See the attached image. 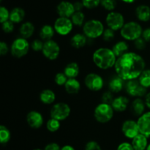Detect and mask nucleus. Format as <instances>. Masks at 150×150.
<instances>
[{
  "label": "nucleus",
  "instance_id": "obj_24",
  "mask_svg": "<svg viewBox=\"0 0 150 150\" xmlns=\"http://www.w3.org/2000/svg\"><path fill=\"white\" fill-rule=\"evenodd\" d=\"M64 89L70 95H76L81 89V83L76 79H68L64 85Z\"/></svg>",
  "mask_w": 150,
  "mask_h": 150
},
{
  "label": "nucleus",
  "instance_id": "obj_53",
  "mask_svg": "<svg viewBox=\"0 0 150 150\" xmlns=\"http://www.w3.org/2000/svg\"><path fill=\"white\" fill-rule=\"evenodd\" d=\"M33 150H42V149H33Z\"/></svg>",
  "mask_w": 150,
  "mask_h": 150
},
{
  "label": "nucleus",
  "instance_id": "obj_4",
  "mask_svg": "<svg viewBox=\"0 0 150 150\" xmlns=\"http://www.w3.org/2000/svg\"><path fill=\"white\" fill-rule=\"evenodd\" d=\"M105 28L100 21L91 19L85 22L83 26V34L89 39H97L102 36Z\"/></svg>",
  "mask_w": 150,
  "mask_h": 150
},
{
  "label": "nucleus",
  "instance_id": "obj_1",
  "mask_svg": "<svg viewBox=\"0 0 150 150\" xmlns=\"http://www.w3.org/2000/svg\"><path fill=\"white\" fill-rule=\"evenodd\" d=\"M146 63L143 57L134 52H127L117 58L114 70L124 81L138 79L144 70Z\"/></svg>",
  "mask_w": 150,
  "mask_h": 150
},
{
  "label": "nucleus",
  "instance_id": "obj_9",
  "mask_svg": "<svg viewBox=\"0 0 150 150\" xmlns=\"http://www.w3.org/2000/svg\"><path fill=\"white\" fill-rule=\"evenodd\" d=\"M125 90L129 95L137 98L146 96L147 94V89L144 87L138 79L127 81L125 83Z\"/></svg>",
  "mask_w": 150,
  "mask_h": 150
},
{
  "label": "nucleus",
  "instance_id": "obj_25",
  "mask_svg": "<svg viewBox=\"0 0 150 150\" xmlns=\"http://www.w3.org/2000/svg\"><path fill=\"white\" fill-rule=\"evenodd\" d=\"M21 37L25 39L31 38L35 32V26L32 22H25L22 23L19 29Z\"/></svg>",
  "mask_w": 150,
  "mask_h": 150
},
{
  "label": "nucleus",
  "instance_id": "obj_6",
  "mask_svg": "<svg viewBox=\"0 0 150 150\" xmlns=\"http://www.w3.org/2000/svg\"><path fill=\"white\" fill-rule=\"evenodd\" d=\"M29 50V43L25 38H18L14 40L10 46V53L15 58L20 59L25 57Z\"/></svg>",
  "mask_w": 150,
  "mask_h": 150
},
{
  "label": "nucleus",
  "instance_id": "obj_43",
  "mask_svg": "<svg viewBox=\"0 0 150 150\" xmlns=\"http://www.w3.org/2000/svg\"><path fill=\"white\" fill-rule=\"evenodd\" d=\"M134 45L138 50H144L146 46V42L142 37H141L134 41Z\"/></svg>",
  "mask_w": 150,
  "mask_h": 150
},
{
  "label": "nucleus",
  "instance_id": "obj_50",
  "mask_svg": "<svg viewBox=\"0 0 150 150\" xmlns=\"http://www.w3.org/2000/svg\"><path fill=\"white\" fill-rule=\"evenodd\" d=\"M61 150H76L73 146H70V145H64V146L61 148Z\"/></svg>",
  "mask_w": 150,
  "mask_h": 150
},
{
  "label": "nucleus",
  "instance_id": "obj_33",
  "mask_svg": "<svg viewBox=\"0 0 150 150\" xmlns=\"http://www.w3.org/2000/svg\"><path fill=\"white\" fill-rule=\"evenodd\" d=\"M60 126H61L60 122L53 118L49 119L46 123L47 130L51 133H55L58 131L60 128Z\"/></svg>",
  "mask_w": 150,
  "mask_h": 150
},
{
  "label": "nucleus",
  "instance_id": "obj_36",
  "mask_svg": "<svg viewBox=\"0 0 150 150\" xmlns=\"http://www.w3.org/2000/svg\"><path fill=\"white\" fill-rule=\"evenodd\" d=\"M102 37L104 41H105V42H110V41L113 40L114 37H115V31L112 30L110 28H106L104 30Z\"/></svg>",
  "mask_w": 150,
  "mask_h": 150
},
{
  "label": "nucleus",
  "instance_id": "obj_37",
  "mask_svg": "<svg viewBox=\"0 0 150 150\" xmlns=\"http://www.w3.org/2000/svg\"><path fill=\"white\" fill-rule=\"evenodd\" d=\"M44 42L41 39H35L31 43V48L34 51H42L43 48Z\"/></svg>",
  "mask_w": 150,
  "mask_h": 150
},
{
  "label": "nucleus",
  "instance_id": "obj_7",
  "mask_svg": "<svg viewBox=\"0 0 150 150\" xmlns=\"http://www.w3.org/2000/svg\"><path fill=\"white\" fill-rule=\"evenodd\" d=\"M71 113V108L70 105L65 103H58L54 104L50 111L51 118L55 119L59 122L65 120L68 118Z\"/></svg>",
  "mask_w": 150,
  "mask_h": 150
},
{
  "label": "nucleus",
  "instance_id": "obj_18",
  "mask_svg": "<svg viewBox=\"0 0 150 150\" xmlns=\"http://www.w3.org/2000/svg\"><path fill=\"white\" fill-rule=\"evenodd\" d=\"M124 86L125 81L117 75L111 78V79L108 82L109 91L112 92L113 93H118V92H121Z\"/></svg>",
  "mask_w": 150,
  "mask_h": 150
},
{
  "label": "nucleus",
  "instance_id": "obj_2",
  "mask_svg": "<svg viewBox=\"0 0 150 150\" xmlns=\"http://www.w3.org/2000/svg\"><path fill=\"white\" fill-rule=\"evenodd\" d=\"M117 59V57L112 49L108 48H98L92 55L94 64L101 70H108L114 67Z\"/></svg>",
  "mask_w": 150,
  "mask_h": 150
},
{
  "label": "nucleus",
  "instance_id": "obj_46",
  "mask_svg": "<svg viewBox=\"0 0 150 150\" xmlns=\"http://www.w3.org/2000/svg\"><path fill=\"white\" fill-rule=\"evenodd\" d=\"M44 150H61V147L58 144L52 142V143L47 144Z\"/></svg>",
  "mask_w": 150,
  "mask_h": 150
},
{
  "label": "nucleus",
  "instance_id": "obj_14",
  "mask_svg": "<svg viewBox=\"0 0 150 150\" xmlns=\"http://www.w3.org/2000/svg\"><path fill=\"white\" fill-rule=\"evenodd\" d=\"M138 127L141 134L146 137H150V111H146L139 117L137 120Z\"/></svg>",
  "mask_w": 150,
  "mask_h": 150
},
{
  "label": "nucleus",
  "instance_id": "obj_15",
  "mask_svg": "<svg viewBox=\"0 0 150 150\" xmlns=\"http://www.w3.org/2000/svg\"><path fill=\"white\" fill-rule=\"evenodd\" d=\"M26 122L32 128L39 129L43 125L44 119L39 111H31L26 115Z\"/></svg>",
  "mask_w": 150,
  "mask_h": 150
},
{
  "label": "nucleus",
  "instance_id": "obj_11",
  "mask_svg": "<svg viewBox=\"0 0 150 150\" xmlns=\"http://www.w3.org/2000/svg\"><path fill=\"white\" fill-rule=\"evenodd\" d=\"M73 23L71 19L69 18L59 17L54 23L55 32L61 36H66L69 35L73 30Z\"/></svg>",
  "mask_w": 150,
  "mask_h": 150
},
{
  "label": "nucleus",
  "instance_id": "obj_34",
  "mask_svg": "<svg viewBox=\"0 0 150 150\" xmlns=\"http://www.w3.org/2000/svg\"><path fill=\"white\" fill-rule=\"evenodd\" d=\"M100 4L105 10L111 12L117 7V0H100Z\"/></svg>",
  "mask_w": 150,
  "mask_h": 150
},
{
  "label": "nucleus",
  "instance_id": "obj_22",
  "mask_svg": "<svg viewBox=\"0 0 150 150\" xmlns=\"http://www.w3.org/2000/svg\"><path fill=\"white\" fill-rule=\"evenodd\" d=\"M63 73L68 79H76L80 73V67L76 62H70L64 67Z\"/></svg>",
  "mask_w": 150,
  "mask_h": 150
},
{
  "label": "nucleus",
  "instance_id": "obj_8",
  "mask_svg": "<svg viewBox=\"0 0 150 150\" xmlns=\"http://www.w3.org/2000/svg\"><path fill=\"white\" fill-rule=\"evenodd\" d=\"M105 23L108 28H110L114 31L121 30L125 25V18L122 14L119 12L111 11L106 16Z\"/></svg>",
  "mask_w": 150,
  "mask_h": 150
},
{
  "label": "nucleus",
  "instance_id": "obj_27",
  "mask_svg": "<svg viewBox=\"0 0 150 150\" xmlns=\"http://www.w3.org/2000/svg\"><path fill=\"white\" fill-rule=\"evenodd\" d=\"M55 32H56L54 26H51V25L45 24L42 26V28L40 29V38L44 42L50 40H52Z\"/></svg>",
  "mask_w": 150,
  "mask_h": 150
},
{
  "label": "nucleus",
  "instance_id": "obj_31",
  "mask_svg": "<svg viewBox=\"0 0 150 150\" xmlns=\"http://www.w3.org/2000/svg\"><path fill=\"white\" fill-rule=\"evenodd\" d=\"M11 139V133L9 129L4 125H0V143L6 144Z\"/></svg>",
  "mask_w": 150,
  "mask_h": 150
},
{
  "label": "nucleus",
  "instance_id": "obj_44",
  "mask_svg": "<svg viewBox=\"0 0 150 150\" xmlns=\"http://www.w3.org/2000/svg\"><path fill=\"white\" fill-rule=\"evenodd\" d=\"M117 150H134L133 146L128 142H122L117 147Z\"/></svg>",
  "mask_w": 150,
  "mask_h": 150
},
{
  "label": "nucleus",
  "instance_id": "obj_13",
  "mask_svg": "<svg viewBox=\"0 0 150 150\" xmlns=\"http://www.w3.org/2000/svg\"><path fill=\"white\" fill-rule=\"evenodd\" d=\"M122 132L126 138L133 139L140 133L137 121L133 120H125L122 125Z\"/></svg>",
  "mask_w": 150,
  "mask_h": 150
},
{
  "label": "nucleus",
  "instance_id": "obj_19",
  "mask_svg": "<svg viewBox=\"0 0 150 150\" xmlns=\"http://www.w3.org/2000/svg\"><path fill=\"white\" fill-rule=\"evenodd\" d=\"M131 144L134 150H146L148 145V138L139 133L137 136L132 139Z\"/></svg>",
  "mask_w": 150,
  "mask_h": 150
},
{
  "label": "nucleus",
  "instance_id": "obj_32",
  "mask_svg": "<svg viewBox=\"0 0 150 150\" xmlns=\"http://www.w3.org/2000/svg\"><path fill=\"white\" fill-rule=\"evenodd\" d=\"M85 16L83 12H75L74 14L71 16V21L74 26H81L84 24Z\"/></svg>",
  "mask_w": 150,
  "mask_h": 150
},
{
  "label": "nucleus",
  "instance_id": "obj_30",
  "mask_svg": "<svg viewBox=\"0 0 150 150\" xmlns=\"http://www.w3.org/2000/svg\"><path fill=\"white\" fill-rule=\"evenodd\" d=\"M139 83L146 89L150 88V69H145L139 79Z\"/></svg>",
  "mask_w": 150,
  "mask_h": 150
},
{
  "label": "nucleus",
  "instance_id": "obj_40",
  "mask_svg": "<svg viewBox=\"0 0 150 150\" xmlns=\"http://www.w3.org/2000/svg\"><path fill=\"white\" fill-rule=\"evenodd\" d=\"M84 7L88 9H93L100 4V0H82Z\"/></svg>",
  "mask_w": 150,
  "mask_h": 150
},
{
  "label": "nucleus",
  "instance_id": "obj_47",
  "mask_svg": "<svg viewBox=\"0 0 150 150\" xmlns=\"http://www.w3.org/2000/svg\"><path fill=\"white\" fill-rule=\"evenodd\" d=\"M142 37L146 42H150V27L146 28L144 30H143Z\"/></svg>",
  "mask_w": 150,
  "mask_h": 150
},
{
  "label": "nucleus",
  "instance_id": "obj_41",
  "mask_svg": "<svg viewBox=\"0 0 150 150\" xmlns=\"http://www.w3.org/2000/svg\"><path fill=\"white\" fill-rule=\"evenodd\" d=\"M1 29L4 33H10L14 30V23L11 21H7L1 23Z\"/></svg>",
  "mask_w": 150,
  "mask_h": 150
},
{
  "label": "nucleus",
  "instance_id": "obj_26",
  "mask_svg": "<svg viewBox=\"0 0 150 150\" xmlns=\"http://www.w3.org/2000/svg\"><path fill=\"white\" fill-rule=\"evenodd\" d=\"M56 100L55 92L51 89H44L40 94V100L45 105H51Z\"/></svg>",
  "mask_w": 150,
  "mask_h": 150
},
{
  "label": "nucleus",
  "instance_id": "obj_29",
  "mask_svg": "<svg viewBox=\"0 0 150 150\" xmlns=\"http://www.w3.org/2000/svg\"><path fill=\"white\" fill-rule=\"evenodd\" d=\"M25 17V11L21 7H15L10 11V18L13 23H19L23 21Z\"/></svg>",
  "mask_w": 150,
  "mask_h": 150
},
{
  "label": "nucleus",
  "instance_id": "obj_38",
  "mask_svg": "<svg viewBox=\"0 0 150 150\" xmlns=\"http://www.w3.org/2000/svg\"><path fill=\"white\" fill-rule=\"evenodd\" d=\"M114 95H113V92L111 91H106V92H103L102 97H101V99H102V103H104L110 104L111 105L113 100H114Z\"/></svg>",
  "mask_w": 150,
  "mask_h": 150
},
{
  "label": "nucleus",
  "instance_id": "obj_51",
  "mask_svg": "<svg viewBox=\"0 0 150 150\" xmlns=\"http://www.w3.org/2000/svg\"><path fill=\"white\" fill-rule=\"evenodd\" d=\"M122 1L125 3H133L136 0H122Z\"/></svg>",
  "mask_w": 150,
  "mask_h": 150
},
{
  "label": "nucleus",
  "instance_id": "obj_45",
  "mask_svg": "<svg viewBox=\"0 0 150 150\" xmlns=\"http://www.w3.org/2000/svg\"><path fill=\"white\" fill-rule=\"evenodd\" d=\"M9 47L7 44L4 41H1L0 42V54L1 56H4L8 53Z\"/></svg>",
  "mask_w": 150,
  "mask_h": 150
},
{
  "label": "nucleus",
  "instance_id": "obj_10",
  "mask_svg": "<svg viewBox=\"0 0 150 150\" xmlns=\"http://www.w3.org/2000/svg\"><path fill=\"white\" fill-rule=\"evenodd\" d=\"M84 84L88 89L93 92L101 90L104 86V80L99 74L90 73L84 79Z\"/></svg>",
  "mask_w": 150,
  "mask_h": 150
},
{
  "label": "nucleus",
  "instance_id": "obj_52",
  "mask_svg": "<svg viewBox=\"0 0 150 150\" xmlns=\"http://www.w3.org/2000/svg\"><path fill=\"white\" fill-rule=\"evenodd\" d=\"M146 150H150V144H149V145H148L147 148H146Z\"/></svg>",
  "mask_w": 150,
  "mask_h": 150
},
{
  "label": "nucleus",
  "instance_id": "obj_42",
  "mask_svg": "<svg viewBox=\"0 0 150 150\" xmlns=\"http://www.w3.org/2000/svg\"><path fill=\"white\" fill-rule=\"evenodd\" d=\"M84 150H102L99 144L95 141H89L85 145Z\"/></svg>",
  "mask_w": 150,
  "mask_h": 150
},
{
  "label": "nucleus",
  "instance_id": "obj_3",
  "mask_svg": "<svg viewBox=\"0 0 150 150\" xmlns=\"http://www.w3.org/2000/svg\"><path fill=\"white\" fill-rule=\"evenodd\" d=\"M143 33V29L140 23L136 21H129L125 23L120 30V35L125 40L135 41L141 38Z\"/></svg>",
  "mask_w": 150,
  "mask_h": 150
},
{
  "label": "nucleus",
  "instance_id": "obj_39",
  "mask_svg": "<svg viewBox=\"0 0 150 150\" xmlns=\"http://www.w3.org/2000/svg\"><path fill=\"white\" fill-rule=\"evenodd\" d=\"M10 13L9 10L5 7L1 6L0 7V22L1 23L7 21L10 18Z\"/></svg>",
  "mask_w": 150,
  "mask_h": 150
},
{
  "label": "nucleus",
  "instance_id": "obj_17",
  "mask_svg": "<svg viewBox=\"0 0 150 150\" xmlns=\"http://www.w3.org/2000/svg\"><path fill=\"white\" fill-rule=\"evenodd\" d=\"M129 104V100L125 96H118L114 98L111 103L113 109L117 112H123L126 111Z\"/></svg>",
  "mask_w": 150,
  "mask_h": 150
},
{
  "label": "nucleus",
  "instance_id": "obj_21",
  "mask_svg": "<svg viewBox=\"0 0 150 150\" xmlns=\"http://www.w3.org/2000/svg\"><path fill=\"white\" fill-rule=\"evenodd\" d=\"M70 42L72 47L76 48V49H79V48H83L86 45V43H87V38L83 34H75L70 38Z\"/></svg>",
  "mask_w": 150,
  "mask_h": 150
},
{
  "label": "nucleus",
  "instance_id": "obj_16",
  "mask_svg": "<svg viewBox=\"0 0 150 150\" xmlns=\"http://www.w3.org/2000/svg\"><path fill=\"white\" fill-rule=\"evenodd\" d=\"M57 11L59 17L70 18L74 14L76 10H75L74 5L73 3L67 1H62L57 5Z\"/></svg>",
  "mask_w": 150,
  "mask_h": 150
},
{
  "label": "nucleus",
  "instance_id": "obj_48",
  "mask_svg": "<svg viewBox=\"0 0 150 150\" xmlns=\"http://www.w3.org/2000/svg\"><path fill=\"white\" fill-rule=\"evenodd\" d=\"M73 5H74V8L76 12L81 11L82 9L84 7L82 1H76V2L73 3Z\"/></svg>",
  "mask_w": 150,
  "mask_h": 150
},
{
  "label": "nucleus",
  "instance_id": "obj_23",
  "mask_svg": "<svg viewBox=\"0 0 150 150\" xmlns=\"http://www.w3.org/2000/svg\"><path fill=\"white\" fill-rule=\"evenodd\" d=\"M146 104L145 101L143 100L141 98H136L131 104V109L133 114L138 117H141L145 113Z\"/></svg>",
  "mask_w": 150,
  "mask_h": 150
},
{
  "label": "nucleus",
  "instance_id": "obj_28",
  "mask_svg": "<svg viewBox=\"0 0 150 150\" xmlns=\"http://www.w3.org/2000/svg\"><path fill=\"white\" fill-rule=\"evenodd\" d=\"M129 45L125 41H119L117 43L114 45L112 47V51L114 53L117 58L122 57V55L125 54L126 53L129 52Z\"/></svg>",
  "mask_w": 150,
  "mask_h": 150
},
{
  "label": "nucleus",
  "instance_id": "obj_5",
  "mask_svg": "<svg viewBox=\"0 0 150 150\" xmlns=\"http://www.w3.org/2000/svg\"><path fill=\"white\" fill-rule=\"evenodd\" d=\"M114 110L110 104L101 103L98 104L94 111V117L97 122L102 124L108 122L112 120L114 117Z\"/></svg>",
  "mask_w": 150,
  "mask_h": 150
},
{
  "label": "nucleus",
  "instance_id": "obj_35",
  "mask_svg": "<svg viewBox=\"0 0 150 150\" xmlns=\"http://www.w3.org/2000/svg\"><path fill=\"white\" fill-rule=\"evenodd\" d=\"M67 80H68V78L66 76L64 73H57L54 77V81H55L56 84L58 86H64Z\"/></svg>",
  "mask_w": 150,
  "mask_h": 150
},
{
  "label": "nucleus",
  "instance_id": "obj_12",
  "mask_svg": "<svg viewBox=\"0 0 150 150\" xmlns=\"http://www.w3.org/2000/svg\"><path fill=\"white\" fill-rule=\"evenodd\" d=\"M44 57L48 59L56 60L60 54L59 45L53 40L44 42L43 48L42 51Z\"/></svg>",
  "mask_w": 150,
  "mask_h": 150
},
{
  "label": "nucleus",
  "instance_id": "obj_49",
  "mask_svg": "<svg viewBox=\"0 0 150 150\" xmlns=\"http://www.w3.org/2000/svg\"><path fill=\"white\" fill-rule=\"evenodd\" d=\"M145 104H146V106L150 110V92H148L147 94L145 96Z\"/></svg>",
  "mask_w": 150,
  "mask_h": 150
},
{
  "label": "nucleus",
  "instance_id": "obj_20",
  "mask_svg": "<svg viewBox=\"0 0 150 150\" xmlns=\"http://www.w3.org/2000/svg\"><path fill=\"white\" fill-rule=\"evenodd\" d=\"M136 16L140 21H149L150 20V7L146 4L138 6L136 9Z\"/></svg>",
  "mask_w": 150,
  "mask_h": 150
}]
</instances>
